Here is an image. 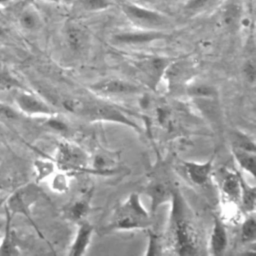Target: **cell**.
I'll list each match as a JSON object with an SVG mask.
<instances>
[{"label": "cell", "instance_id": "cell-32", "mask_svg": "<svg viewBox=\"0 0 256 256\" xmlns=\"http://www.w3.org/2000/svg\"><path fill=\"white\" fill-rule=\"evenodd\" d=\"M162 253V245L159 236L153 231H149L148 245L145 255H159Z\"/></svg>", "mask_w": 256, "mask_h": 256}, {"label": "cell", "instance_id": "cell-22", "mask_svg": "<svg viewBox=\"0 0 256 256\" xmlns=\"http://www.w3.org/2000/svg\"><path fill=\"white\" fill-rule=\"evenodd\" d=\"M241 182V192H240V200L239 207L243 210V212L247 214H251L255 210V200H256V190L254 186H250L246 183V181L240 177Z\"/></svg>", "mask_w": 256, "mask_h": 256}, {"label": "cell", "instance_id": "cell-29", "mask_svg": "<svg viewBox=\"0 0 256 256\" xmlns=\"http://www.w3.org/2000/svg\"><path fill=\"white\" fill-rule=\"evenodd\" d=\"M34 168L36 171L37 182H40L45 178L52 176V174L55 172L56 164L55 162L46 159H37L34 162Z\"/></svg>", "mask_w": 256, "mask_h": 256}, {"label": "cell", "instance_id": "cell-21", "mask_svg": "<svg viewBox=\"0 0 256 256\" xmlns=\"http://www.w3.org/2000/svg\"><path fill=\"white\" fill-rule=\"evenodd\" d=\"M113 0H74L73 8L80 13H97L112 8Z\"/></svg>", "mask_w": 256, "mask_h": 256}, {"label": "cell", "instance_id": "cell-16", "mask_svg": "<svg viewBox=\"0 0 256 256\" xmlns=\"http://www.w3.org/2000/svg\"><path fill=\"white\" fill-rule=\"evenodd\" d=\"M240 173L237 171H226L221 181V192L225 199L232 205L239 206L241 182Z\"/></svg>", "mask_w": 256, "mask_h": 256}, {"label": "cell", "instance_id": "cell-30", "mask_svg": "<svg viewBox=\"0 0 256 256\" xmlns=\"http://www.w3.org/2000/svg\"><path fill=\"white\" fill-rule=\"evenodd\" d=\"M242 73L247 82H249L250 84H254L256 77V65L253 52H249L248 56L245 58L242 66Z\"/></svg>", "mask_w": 256, "mask_h": 256}, {"label": "cell", "instance_id": "cell-6", "mask_svg": "<svg viewBox=\"0 0 256 256\" xmlns=\"http://www.w3.org/2000/svg\"><path fill=\"white\" fill-rule=\"evenodd\" d=\"M80 116L94 121H106L122 124L134 130L140 131V127L137 125V123L131 120L123 111L110 104L86 101Z\"/></svg>", "mask_w": 256, "mask_h": 256}, {"label": "cell", "instance_id": "cell-13", "mask_svg": "<svg viewBox=\"0 0 256 256\" xmlns=\"http://www.w3.org/2000/svg\"><path fill=\"white\" fill-rule=\"evenodd\" d=\"M94 232V226L86 219L78 223V228L74 237V240L69 248V256H81L84 255L87 248L90 245Z\"/></svg>", "mask_w": 256, "mask_h": 256}, {"label": "cell", "instance_id": "cell-11", "mask_svg": "<svg viewBox=\"0 0 256 256\" xmlns=\"http://www.w3.org/2000/svg\"><path fill=\"white\" fill-rule=\"evenodd\" d=\"M168 37L162 31H146L136 29L135 31H120L112 36V42L121 46H142Z\"/></svg>", "mask_w": 256, "mask_h": 256}, {"label": "cell", "instance_id": "cell-25", "mask_svg": "<svg viewBox=\"0 0 256 256\" xmlns=\"http://www.w3.org/2000/svg\"><path fill=\"white\" fill-rule=\"evenodd\" d=\"M7 214V225L5 228V234L0 242V255H15L18 254V247L16 245L13 230L10 227L12 217Z\"/></svg>", "mask_w": 256, "mask_h": 256}, {"label": "cell", "instance_id": "cell-3", "mask_svg": "<svg viewBox=\"0 0 256 256\" xmlns=\"http://www.w3.org/2000/svg\"><path fill=\"white\" fill-rule=\"evenodd\" d=\"M119 7L136 29L166 32L172 26L171 19L158 10L141 6L132 1H122L119 3Z\"/></svg>", "mask_w": 256, "mask_h": 256}, {"label": "cell", "instance_id": "cell-23", "mask_svg": "<svg viewBox=\"0 0 256 256\" xmlns=\"http://www.w3.org/2000/svg\"><path fill=\"white\" fill-rule=\"evenodd\" d=\"M231 151L238 165L243 170L248 172L252 177H254L255 176V160H256L255 152H249L233 146L231 147Z\"/></svg>", "mask_w": 256, "mask_h": 256}, {"label": "cell", "instance_id": "cell-33", "mask_svg": "<svg viewBox=\"0 0 256 256\" xmlns=\"http://www.w3.org/2000/svg\"><path fill=\"white\" fill-rule=\"evenodd\" d=\"M49 119L47 120L46 122V125L54 130V131H57V132H61V133H65L68 131V126L67 124L62 121V119L58 118V117H55V114L54 115H51V116H48Z\"/></svg>", "mask_w": 256, "mask_h": 256}, {"label": "cell", "instance_id": "cell-1", "mask_svg": "<svg viewBox=\"0 0 256 256\" xmlns=\"http://www.w3.org/2000/svg\"><path fill=\"white\" fill-rule=\"evenodd\" d=\"M170 228L173 237V247L176 254L181 256L198 254L197 238L189 221L182 196L176 189H172Z\"/></svg>", "mask_w": 256, "mask_h": 256}, {"label": "cell", "instance_id": "cell-28", "mask_svg": "<svg viewBox=\"0 0 256 256\" xmlns=\"http://www.w3.org/2000/svg\"><path fill=\"white\" fill-rule=\"evenodd\" d=\"M232 146L249 152L256 151L254 140L249 135L239 130L232 133Z\"/></svg>", "mask_w": 256, "mask_h": 256}, {"label": "cell", "instance_id": "cell-14", "mask_svg": "<svg viewBox=\"0 0 256 256\" xmlns=\"http://www.w3.org/2000/svg\"><path fill=\"white\" fill-rule=\"evenodd\" d=\"M228 246V234L223 220L214 216L213 226L209 238V250L212 255H222Z\"/></svg>", "mask_w": 256, "mask_h": 256}, {"label": "cell", "instance_id": "cell-9", "mask_svg": "<svg viewBox=\"0 0 256 256\" xmlns=\"http://www.w3.org/2000/svg\"><path fill=\"white\" fill-rule=\"evenodd\" d=\"M90 89L97 94L105 96H127L137 94L141 87L131 81L121 78H105L90 86Z\"/></svg>", "mask_w": 256, "mask_h": 256}, {"label": "cell", "instance_id": "cell-15", "mask_svg": "<svg viewBox=\"0 0 256 256\" xmlns=\"http://www.w3.org/2000/svg\"><path fill=\"white\" fill-rule=\"evenodd\" d=\"M182 164L191 182L198 186L207 184L213 167V157L202 163L194 161H183Z\"/></svg>", "mask_w": 256, "mask_h": 256}, {"label": "cell", "instance_id": "cell-17", "mask_svg": "<svg viewBox=\"0 0 256 256\" xmlns=\"http://www.w3.org/2000/svg\"><path fill=\"white\" fill-rule=\"evenodd\" d=\"M145 191L150 199V214L155 213L159 206L171 200L172 189L162 181L150 183Z\"/></svg>", "mask_w": 256, "mask_h": 256}, {"label": "cell", "instance_id": "cell-5", "mask_svg": "<svg viewBox=\"0 0 256 256\" xmlns=\"http://www.w3.org/2000/svg\"><path fill=\"white\" fill-rule=\"evenodd\" d=\"M41 188L37 183H28L16 189L6 201V212L13 218L15 215L25 216L31 223V207L39 200Z\"/></svg>", "mask_w": 256, "mask_h": 256}, {"label": "cell", "instance_id": "cell-31", "mask_svg": "<svg viewBox=\"0 0 256 256\" xmlns=\"http://www.w3.org/2000/svg\"><path fill=\"white\" fill-rule=\"evenodd\" d=\"M52 180H51V188L53 191L57 193H65L69 189V181L66 172L61 171L58 173L52 174Z\"/></svg>", "mask_w": 256, "mask_h": 256}, {"label": "cell", "instance_id": "cell-10", "mask_svg": "<svg viewBox=\"0 0 256 256\" xmlns=\"http://www.w3.org/2000/svg\"><path fill=\"white\" fill-rule=\"evenodd\" d=\"M14 100L19 111L26 115L48 117L55 114L54 110L47 102L29 91H19L16 93Z\"/></svg>", "mask_w": 256, "mask_h": 256}, {"label": "cell", "instance_id": "cell-2", "mask_svg": "<svg viewBox=\"0 0 256 256\" xmlns=\"http://www.w3.org/2000/svg\"><path fill=\"white\" fill-rule=\"evenodd\" d=\"M151 224V214L144 208L137 193H132L115 210L107 226L106 232L144 229Z\"/></svg>", "mask_w": 256, "mask_h": 256}, {"label": "cell", "instance_id": "cell-12", "mask_svg": "<svg viewBox=\"0 0 256 256\" xmlns=\"http://www.w3.org/2000/svg\"><path fill=\"white\" fill-rule=\"evenodd\" d=\"M221 26L229 31H235L243 24V4L241 0H222L219 7Z\"/></svg>", "mask_w": 256, "mask_h": 256}, {"label": "cell", "instance_id": "cell-27", "mask_svg": "<svg viewBox=\"0 0 256 256\" xmlns=\"http://www.w3.org/2000/svg\"><path fill=\"white\" fill-rule=\"evenodd\" d=\"M240 237L243 243H254L256 240V221L253 215L248 216L241 225Z\"/></svg>", "mask_w": 256, "mask_h": 256}, {"label": "cell", "instance_id": "cell-34", "mask_svg": "<svg viewBox=\"0 0 256 256\" xmlns=\"http://www.w3.org/2000/svg\"><path fill=\"white\" fill-rule=\"evenodd\" d=\"M0 87H21V83L8 72H0Z\"/></svg>", "mask_w": 256, "mask_h": 256}, {"label": "cell", "instance_id": "cell-19", "mask_svg": "<svg viewBox=\"0 0 256 256\" xmlns=\"http://www.w3.org/2000/svg\"><path fill=\"white\" fill-rule=\"evenodd\" d=\"M90 211V195H82L73 200L65 209V215L71 221L79 223L85 220Z\"/></svg>", "mask_w": 256, "mask_h": 256}, {"label": "cell", "instance_id": "cell-20", "mask_svg": "<svg viewBox=\"0 0 256 256\" xmlns=\"http://www.w3.org/2000/svg\"><path fill=\"white\" fill-rule=\"evenodd\" d=\"M222 0H186L183 4V14L195 17L218 8Z\"/></svg>", "mask_w": 256, "mask_h": 256}, {"label": "cell", "instance_id": "cell-35", "mask_svg": "<svg viewBox=\"0 0 256 256\" xmlns=\"http://www.w3.org/2000/svg\"><path fill=\"white\" fill-rule=\"evenodd\" d=\"M4 32H5V27H4V25L0 22V36L3 35Z\"/></svg>", "mask_w": 256, "mask_h": 256}, {"label": "cell", "instance_id": "cell-4", "mask_svg": "<svg viewBox=\"0 0 256 256\" xmlns=\"http://www.w3.org/2000/svg\"><path fill=\"white\" fill-rule=\"evenodd\" d=\"M55 164L58 169L66 173L88 172L89 158L87 153L76 143L71 141H62L58 144Z\"/></svg>", "mask_w": 256, "mask_h": 256}, {"label": "cell", "instance_id": "cell-26", "mask_svg": "<svg viewBox=\"0 0 256 256\" xmlns=\"http://www.w3.org/2000/svg\"><path fill=\"white\" fill-rule=\"evenodd\" d=\"M187 94L196 99H211L215 97L216 91L207 83H194L187 88Z\"/></svg>", "mask_w": 256, "mask_h": 256}, {"label": "cell", "instance_id": "cell-18", "mask_svg": "<svg viewBox=\"0 0 256 256\" xmlns=\"http://www.w3.org/2000/svg\"><path fill=\"white\" fill-rule=\"evenodd\" d=\"M117 169L116 160L106 152H98L95 154L91 167L88 168V172L97 175H110Z\"/></svg>", "mask_w": 256, "mask_h": 256}, {"label": "cell", "instance_id": "cell-36", "mask_svg": "<svg viewBox=\"0 0 256 256\" xmlns=\"http://www.w3.org/2000/svg\"><path fill=\"white\" fill-rule=\"evenodd\" d=\"M46 2H49V3H59L61 0H44Z\"/></svg>", "mask_w": 256, "mask_h": 256}, {"label": "cell", "instance_id": "cell-7", "mask_svg": "<svg viewBox=\"0 0 256 256\" xmlns=\"http://www.w3.org/2000/svg\"><path fill=\"white\" fill-rule=\"evenodd\" d=\"M173 60L174 58L166 56L146 55L137 59L134 62V66L144 80H146L147 85L155 89L164 78V74Z\"/></svg>", "mask_w": 256, "mask_h": 256}, {"label": "cell", "instance_id": "cell-8", "mask_svg": "<svg viewBox=\"0 0 256 256\" xmlns=\"http://www.w3.org/2000/svg\"><path fill=\"white\" fill-rule=\"evenodd\" d=\"M64 40L68 49L74 54L84 53L90 45V33L80 22L70 19L64 25Z\"/></svg>", "mask_w": 256, "mask_h": 256}, {"label": "cell", "instance_id": "cell-37", "mask_svg": "<svg viewBox=\"0 0 256 256\" xmlns=\"http://www.w3.org/2000/svg\"><path fill=\"white\" fill-rule=\"evenodd\" d=\"M27 1H31V0H27Z\"/></svg>", "mask_w": 256, "mask_h": 256}, {"label": "cell", "instance_id": "cell-24", "mask_svg": "<svg viewBox=\"0 0 256 256\" xmlns=\"http://www.w3.org/2000/svg\"><path fill=\"white\" fill-rule=\"evenodd\" d=\"M20 26L27 31H36L42 25L39 13L33 7H27L19 15Z\"/></svg>", "mask_w": 256, "mask_h": 256}]
</instances>
